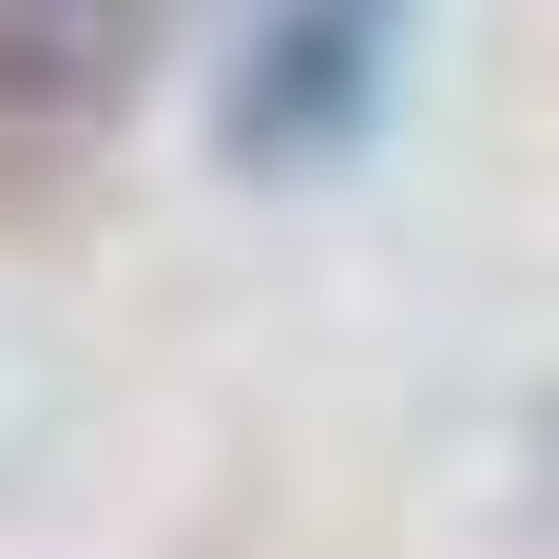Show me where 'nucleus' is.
Listing matches in <instances>:
<instances>
[{"label":"nucleus","instance_id":"obj_1","mask_svg":"<svg viewBox=\"0 0 559 559\" xmlns=\"http://www.w3.org/2000/svg\"><path fill=\"white\" fill-rule=\"evenodd\" d=\"M405 20H425V0H251V39H231V78H213V155L231 174L367 155L386 97H405Z\"/></svg>","mask_w":559,"mask_h":559},{"label":"nucleus","instance_id":"obj_2","mask_svg":"<svg viewBox=\"0 0 559 559\" xmlns=\"http://www.w3.org/2000/svg\"><path fill=\"white\" fill-rule=\"evenodd\" d=\"M174 0H0V116H116Z\"/></svg>","mask_w":559,"mask_h":559}]
</instances>
